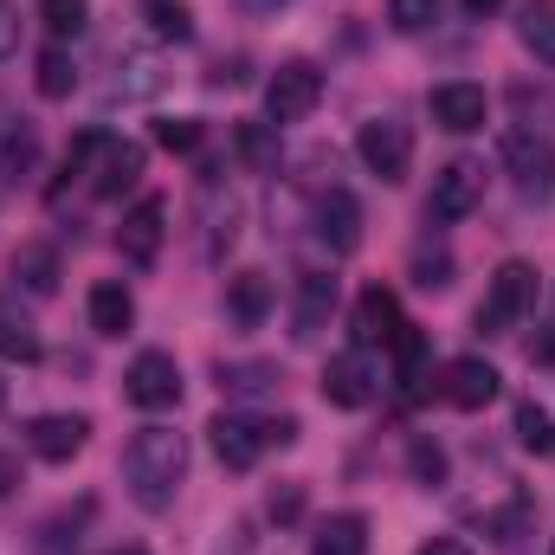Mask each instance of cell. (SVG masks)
<instances>
[{
    "mask_svg": "<svg viewBox=\"0 0 555 555\" xmlns=\"http://www.w3.org/2000/svg\"><path fill=\"white\" fill-rule=\"evenodd\" d=\"M330 304H336V278H330V272H304V284H297V317H291L297 330H291V336H297V343H310V336L323 330Z\"/></svg>",
    "mask_w": 555,
    "mask_h": 555,
    "instance_id": "obj_20",
    "label": "cell"
},
{
    "mask_svg": "<svg viewBox=\"0 0 555 555\" xmlns=\"http://www.w3.org/2000/svg\"><path fill=\"white\" fill-rule=\"evenodd\" d=\"M240 78H246V65H240V59H220V65L207 72V85H240Z\"/></svg>",
    "mask_w": 555,
    "mask_h": 555,
    "instance_id": "obj_40",
    "label": "cell"
},
{
    "mask_svg": "<svg viewBox=\"0 0 555 555\" xmlns=\"http://www.w3.org/2000/svg\"><path fill=\"white\" fill-rule=\"evenodd\" d=\"M478 201H485V162L459 155V162H446V168L433 175V194H426V220L452 227V220H465Z\"/></svg>",
    "mask_w": 555,
    "mask_h": 555,
    "instance_id": "obj_5",
    "label": "cell"
},
{
    "mask_svg": "<svg viewBox=\"0 0 555 555\" xmlns=\"http://www.w3.org/2000/svg\"><path fill=\"white\" fill-rule=\"evenodd\" d=\"M188 478V433L175 426H142L137 439L124 446V485L142 511H168L175 491Z\"/></svg>",
    "mask_w": 555,
    "mask_h": 555,
    "instance_id": "obj_1",
    "label": "cell"
},
{
    "mask_svg": "<svg viewBox=\"0 0 555 555\" xmlns=\"http://www.w3.org/2000/svg\"><path fill=\"white\" fill-rule=\"evenodd\" d=\"M137 181H142V142L104 137V149L91 155V194H98V201H117V194L137 188Z\"/></svg>",
    "mask_w": 555,
    "mask_h": 555,
    "instance_id": "obj_11",
    "label": "cell"
},
{
    "mask_svg": "<svg viewBox=\"0 0 555 555\" xmlns=\"http://www.w3.org/2000/svg\"><path fill=\"white\" fill-rule=\"evenodd\" d=\"M246 13H278V7H291V0H240Z\"/></svg>",
    "mask_w": 555,
    "mask_h": 555,
    "instance_id": "obj_44",
    "label": "cell"
},
{
    "mask_svg": "<svg viewBox=\"0 0 555 555\" xmlns=\"http://www.w3.org/2000/svg\"><path fill=\"white\" fill-rule=\"evenodd\" d=\"M426 111H433V124H439V130H452V137H472V130H485V117H491V98H485V85H465V78H452V85H433Z\"/></svg>",
    "mask_w": 555,
    "mask_h": 555,
    "instance_id": "obj_8",
    "label": "cell"
},
{
    "mask_svg": "<svg viewBox=\"0 0 555 555\" xmlns=\"http://www.w3.org/2000/svg\"><path fill=\"white\" fill-rule=\"evenodd\" d=\"M111 555H149V550H137V543H124V550H111Z\"/></svg>",
    "mask_w": 555,
    "mask_h": 555,
    "instance_id": "obj_45",
    "label": "cell"
},
{
    "mask_svg": "<svg viewBox=\"0 0 555 555\" xmlns=\"http://www.w3.org/2000/svg\"><path fill=\"white\" fill-rule=\"evenodd\" d=\"M414 555H472V550H465L459 537H433V543H420Z\"/></svg>",
    "mask_w": 555,
    "mask_h": 555,
    "instance_id": "obj_42",
    "label": "cell"
},
{
    "mask_svg": "<svg viewBox=\"0 0 555 555\" xmlns=\"http://www.w3.org/2000/svg\"><path fill=\"white\" fill-rule=\"evenodd\" d=\"M310 555H369V517H362V511H336V517L310 537Z\"/></svg>",
    "mask_w": 555,
    "mask_h": 555,
    "instance_id": "obj_21",
    "label": "cell"
},
{
    "mask_svg": "<svg viewBox=\"0 0 555 555\" xmlns=\"http://www.w3.org/2000/svg\"><path fill=\"white\" fill-rule=\"evenodd\" d=\"M162 233H168V201H162V194H142L137 207L124 214V227H117V246H124L130 266H155Z\"/></svg>",
    "mask_w": 555,
    "mask_h": 555,
    "instance_id": "obj_9",
    "label": "cell"
},
{
    "mask_svg": "<svg viewBox=\"0 0 555 555\" xmlns=\"http://www.w3.org/2000/svg\"><path fill=\"white\" fill-rule=\"evenodd\" d=\"M356 155H362V168H369L375 181L395 188V181H408V168H414V130L395 124V117H375V124H362Z\"/></svg>",
    "mask_w": 555,
    "mask_h": 555,
    "instance_id": "obj_4",
    "label": "cell"
},
{
    "mask_svg": "<svg viewBox=\"0 0 555 555\" xmlns=\"http://www.w3.org/2000/svg\"><path fill=\"white\" fill-rule=\"evenodd\" d=\"M13 278H20V291L52 297V291H59V253H52L46 240H26V246L13 253Z\"/></svg>",
    "mask_w": 555,
    "mask_h": 555,
    "instance_id": "obj_23",
    "label": "cell"
},
{
    "mask_svg": "<svg viewBox=\"0 0 555 555\" xmlns=\"http://www.w3.org/2000/svg\"><path fill=\"white\" fill-rule=\"evenodd\" d=\"M91 498H78L72 511H59V517H46L39 524V555H72L78 543H85V524H91Z\"/></svg>",
    "mask_w": 555,
    "mask_h": 555,
    "instance_id": "obj_25",
    "label": "cell"
},
{
    "mask_svg": "<svg viewBox=\"0 0 555 555\" xmlns=\"http://www.w3.org/2000/svg\"><path fill=\"white\" fill-rule=\"evenodd\" d=\"M0 408H7V382H0Z\"/></svg>",
    "mask_w": 555,
    "mask_h": 555,
    "instance_id": "obj_46",
    "label": "cell"
},
{
    "mask_svg": "<svg viewBox=\"0 0 555 555\" xmlns=\"http://www.w3.org/2000/svg\"><path fill=\"white\" fill-rule=\"evenodd\" d=\"M297 517H304V485L272 491V524H297Z\"/></svg>",
    "mask_w": 555,
    "mask_h": 555,
    "instance_id": "obj_37",
    "label": "cell"
},
{
    "mask_svg": "<svg viewBox=\"0 0 555 555\" xmlns=\"http://www.w3.org/2000/svg\"><path fill=\"white\" fill-rule=\"evenodd\" d=\"M414 272H420V284H426V291H446V284H452V259H446V253H439V259H426V253H420Z\"/></svg>",
    "mask_w": 555,
    "mask_h": 555,
    "instance_id": "obj_39",
    "label": "cell"
},
{
    "mask_svg": "<svg viewBox=\"0 0 555 555\" xmlns=\"http://www.w3.org/2000/svg\"><path fill=\"white\" fill-rule=\"evenodd\" d=\"M317 104H323V72L310 59H291V65H278L272 78H266V117H272V130L304 124Z\"/></svg>",
    "mask_w": 555,
    "mask_h": 555,
    "instance_id": "obj_3",
    "label": "cell"
},
{
    "mask_svg": "<svg viewBox=\"0 0 555 555\" xmlns=\"http://www.w3.org/2000/svg\"><path fill=\"white\" fill-rule=\"evenodd\" d=\"M446 401H452L459 414L491 408V401H498V369H491L485 356H459V362H446Z\"/></svg>",
    "mask_w": 555,
    "mask_h": 555,
    "instance_id": "obj_15",
    "label": "cell"
},
{
    "mask_svg": "<svg viewBox=\"0 0 555 555\" xmlns=\"http://www.w3.org/2000/svg\"><path fill=\"white\" fill-rule=\"evenodd\" d=\"M459 7H465V20H491V13H498L504 0H459Z\"/></svg>",
    "mask_w": 555,
    "mask_h": 555,
    "instance_id": "obj_43",
    "label": "cell"
},
{
    "mask_svg": "<svg viewBox=\"0 0 555 555\" xmlns=\"http://www.w3.org/2000/svg\"><path fill=\"white\" fill-rule=\"evenodd\" d=\"M149 33H155V39L188 46V39H194V13H188L181 0H149Z\"/></svg>",
    "mask_w": 555,
    "mask_h": 555,
    "instance_id": "obj_28",
    "label": "cell"
},
{
    "mask_svg": "<svg viewBox=\"0 0 555 555\" xmlns=\"http://www.w3.org/2000/svg\"><path fill=\"white\" fill-rule=\"evenodd\" d=\"M124 395L137 401L142 414L175 408V401H181V369H175V356H168V349H142L137 362L124 369Z\"/></svg>",
    "mask_w": 555,
    "mask_h": 555,
    "instance_id": "obj_7",
    "label": "cell"
},
{
    "mask_svg": "<svg viewBox=\"0 0 555 555\" xmlns=\"http://www.w3.org/2000/svg\"><path fill=\"white\" fill-rule=\"evenodd\" d=\"M517 39L537 65H555V0H524L517 13Z\"/></svg>",
    "mask_w": 555,
    "mask_h": 555,
    "instance_id": "obj_24",
    "label": "cell"
},
{
    "mask_svg": "<svg viewBox=\"0 0 555 555\" xmlns=\"http://www.w3.org/2000/svg\"><path fill=\"white\" fill-rule=\"evenodd\" d=\"M130 323H137L130 284H124V278H98V284H91V330H98V336H124Z\"/></svg>",
    "mask_w": 555,
    "mask_h": 555,
    "instance_id": "obj_17",
    "label": "cell"
},
{
    "mask_svg": "<svg viewBox=\"0 0 555 555\" xmlns=\"http://www.w3.org/2000/svg\"><path fill=\"white\" fill-rule=\"evenodd\" d=\"M39 98H72V85H78V65L65 59V46H52V52H39Z\"/></svg>",
    "mask_w": 555,
    "mask_h": 555,
    "instance_id": "obj_29",
    "label": "cell"
},
{
    "mask_svg": "<svg viewBox=\"0 0 555 555\" xmlns=\"http://www.w3.org/2000/svg\"><path fill=\"white\" fill-rule=\"evenodd\" d=\"M240 155L253 162V168H278V137H272V124H240Z\"/></svg>",
    "mask_w": 555,
    "mask_h": 555,
    "instance_id": "obj_34",
    "label": "cell"
},
{
    "mask_svg": "<svg viewBox=\"0 0 555 555\" xmlns=\"http://www.w3.org/2000/svg\"><path fill=\"white\" fill-rule=\"evenodd\" d=\"M272 382H278L272 362H220V388L227 395H266Z\"/></svg>",
    "mask_w": 555,
    "mask_h": 555,
    "instance_id": "obj_31",
    "label": "cell"
},
{
    "mask_svg": "<svg viewBox=\"0 0 555 555\" xmlns=\"http://www.w3.org/2000/svg\"><path fill=\"white\" fill-rule=\"evenodd\" d=\"M39 330H33V317L13 304V297H0V362H39Z\"/></svg>",
    "mask_w": 555,
    "mask_h": 555,
    "instance_id": "obj_22",
    "label": "cell"
},
{
    "mask_svg": "<svg viewBox=\"0 0 555 555\" xmlns=\"http://www.w3.org/2000/svg\"><path fill=\"white\" fill-rule=\"evenodd\" d=\"M323 401H330V408H369V401H375V369H369L362 349L330 356V369H323Z\"/></svg>",
    "mask_w": 555,
    "mask_h": 555,
    "instance_id": "obj_14",
    "label": "cell"
},
{
    "mask_svg": "<svg viewBox=\"0 0 555 555\" xmlns=\"http://www.w3.org/2000/svg\"><path fill=\"white\" fill-rule=\"evenodd\" d=\"M155 142H162L168 155H194V149L207 142V130H201V117H162V124H155Z\"/></svg>",
    "mask_w": 555,
    "mask_h": 555,
    "instance_id": "obj_33",
    "label": "cell"
},
{
    "mask_svg": "<svg viewBox=\"0 0 555 555\" xmlns=\"http://www.w3.org/2000/svg\"><path fill=\"white\" fill-rule=\"evenodd\" d=\"M85 439H91V420H85V414H39L33 426H26V446H33L46 465L78 459V452H85Z\"/></svg>",
    "mask_w": 555,
    "mask_h": 555,
    "instance_id": "obj_10",
    "label": "cell"
},
{
    "mask_svg": "<svg viewBox=\"0 0 555 555\" xmlns=\"http://www.w3.org/2000/svg\"><path fill=\"white\" fill-rule=\"evenodd\" d=\"M504 168L517 181L524 201H550L555 194V142L537 137V130H511L504 137Z\"/></svg>",
    "mask_w": 555,
    "mask_h": 555,
    "instance_id": "obj_6",
    "label": "cell"
},
{
    "mask_svg": "<svg viewBox=\"0 0 555 555\" xmlns=\"http://www.w3.org/2000/svg\"><path fill=\"white\" fill-rule=\"evenodd\" d=\"M227 310H233V323H240V330H259V323L272 317V278H266V272L227 278Z\"/></svg>",
    "mask_w": 555,
    "mask_h": 555,
    "instance_id": "obj_18",
    "label": "cell"
},
{
    "mask_svg": "<svg viewBox=\"0 0 555 555\" xmlns=\"http://www.w3.org/2000/svg\"><path fill=\"white\" fill-rule=\"evenodd\" d=\"M33 168H39V130H33V124H13V130L0 137V181L20 188Z\"/></svg>",
    "mask_w": 555,
    "mask_h": 555,
    "instance_id": "obj_26",
    "label": "cell"
},
{
    "mask_svg": "<svg viewBox=\"0 0 555 555\" xmlns=\"http://www.w3.org/2000/svg\"><path fill=\"white\" fill-rule=\"evenodd\" d=\"M39 20L52 39H78L85 20H91V0H39Z\"/></svg>",
    "mask_w": 555,
    "mask_h": 555,
    "instance_id": "obj_30",
    "label": "cell"
},
{
    "mask_svg": "<svg viewBox=\"0 0 555 555\" xmlns=\"http://www.w3.org/2000/svg\"><path fill=\"white\" fill-rule=\"evenodd\" d=\"M401 330H408L401 297H395L388 284H369V291L356 297V343H362V349H369V343H382V349H388Z\"/></svg>",
    "mask_w": 555,
    "mask_h": 555,
    "instance_id": "obj_13",
    "label": "cell"
},
{
    "mask_svg": "<svg viewBox=\"0 0 555 555\" xmlns=\"http://www.w3.org/2000/svg\"><path fill=\"white\" fill-rule=\"evenodd\" d=\"M517 439H524V452H537V459H555V420L537 408V401H524L517 408Z\"/></svg>",
    "mask_w": 555,
    "mask_h": 555,
    "instance_id": "obj_27",
    "label": "cell"
},
{
    "mask_svg": "<svg viewBox=\"0 0 555 555\" xmlns=\"http://www.w3.org/2000/svg\"><path fill=\"white\" fill-rule=\"evenodd\" d=\"M530 524H537V504H530V498H517V504H504V511H498V517H491L485 530H491L498 543H517V537H524Z\"/></svg>",
    "mask_w": 555,
    "mask_h": 555,
    "instance_id": "obj_35",
    "label": "cell"
},
{
    "mask_svg": "<svg viewBox=\"0 0 555 555\" xmlns=\"http://www.w3.org/2000/svg\"><path fill=\"white\" fill-rule=\"evenodd\" d=\"M207 433H214V452H220V465H227V472H253V465H259V452H266V420L220 414Z\"/></svg>",
    "mask_w": 555,
    "mask_h": 555,
    "instance_id": "obj_12",
    "label": "cell"
},
{
    "mask_svg": "<svg viewBox=\"0 0 555 555\" xmlns=\"http://www.w3.org/2000/svg\"><path fill=\"white\" fill-rule=\"evenodd\" d=\"M13 491H20V459L0 452V498H13Z\"/></svg>",
    "mask_w": 555,
    "mask_h": 555,
    "instance_id": "obj_41",
    "label": "cell"
},
{
    "mask_svg": "<svg viewBox=\"0 0 555 555\" xmlns=\"http://www.w3.org/2000/svg\"><path fill=\"white\" fill-rule=\"evenodd\" d=\"M162 85H168V65H162L155 52H142V46H137V52H124V59H117L111 98H155Z\"/></svg>",
    "mask_w": 555,
    "mask_h": 555,
    "instance_id": "obj_19",
    "label": "cell"
},
{
    "mask_svg": "<svg viewBox=\"0 0 555 555\" xmlns=\"http://www.w3.org/2000/svg\"><path fill=\"white\" fill-rule=\"evenodd\" d=\"M20 52V7L13 0H0V65Z\"/></svg>",
    "mask_w": 555,
    "mask_h": 555,
    "instance_id": "obj_38",
    "label": "cell"
},
{
    "mask_svg": "<svg viewBox=\"0 0 555 555\" xmlns=\"http://www.w3.org/2000/svg\"><path fill=\"white\" fill-rule=\"evenodd\" d=\"M388 20H395L401 33H420V26L439 20V0H388Z\"/></svg>",
    "mask_w": 555,
    "mask_h": 555,
    "instance_id": "obj_36",
    "label": "cell"
},
{
    "mask_svg": "<svg viewBox=\"0 0 555 555\" xmlns=\"http://www.w3.org/2000/svg\"><path fill=\"white\" fill-rule=\"evenodd\" d=\"M317 240L330 253H356L362 246V207H356V194H343V188L317 194Z\"/></svg>",
    "mask_w": 555,
    "mask_h": 555,
    "instance_id": "obj_16",
    "label": "cell"
},
{
    "mask_svg": "<svg viewBox=\"0 0 555 555\" xmlns=\"http://www.w3.org/2000/svg\"><path fill=\"white\" fill-rule=\"evenodd\" d=\"M408 472H414V485H426V491L446 485V446L439 439H414L408 446Z\"/></svg>",
    "mask_w": 555,
    "mask_h": 555,
    "instance_id": "obj_32",
    "label": "cell"
},
{
    "mask_svg": "<svg viewBox=\"0 0 555 555\" xmlns=\"http://www.w3.org/2000/svg\"><path fill=\"white\" fill-rule=\"evenodd\" d=\"M530 304H537V272L524 259H504L491 291H485V304H478V336H511Z\"/></svg>",
    "mask_w": 555,
    "mask_h": 555,
    "instance_id": "obj_2",
    "label": "cell"
},
{
    "mask_svg": "<svg viewBox=\"0 0 555 555\" xmlns=\"http://www.w3.org/2000/svg\"><path fill=\"white\" fill-rule=\"evenodd\" d=\"M550 555H555V550H550Z\"/></svg>",
    "mask_w": 555,
    "mask_h": 555,
    "instance_id": "obj_47",
    "label": "cell"
}]
</instances>
